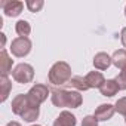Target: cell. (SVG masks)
<instances>
[{
    "label": "cell",
    "instance_id": "obj_15",
    "mask_svg": "<svg viewBox=\"0 0 126 126\" xmlns=\"http://www.w3.org/2000/svg\"><path fill=\"white\" fill-rule=\"evenodd\" d=\"M0 88H2V98H0V101L5 102L12 91V82L9 80L8 76H2L0 77Z\"/></svg>",
    "mask_w": 126,
    "mask_h": 126
},
{
    "label": "cell",
    "instance_id": "obj_28",
    "mask_svg": "<svg viewBox=\"0 0 126 126\" xmlns=\"http://www.w3.org/2000/svg\"><path fill=\"white\" fill-rule=\"evenodd\" d=\"M125 122H126V117H125Z\"/></svg>",
    "mask_w": 126,
    "mask_h": 126
},
{
    "label": "cell",
    "instance_id": "obj_11",
    "mask_svg": "<svg viewBox=\"0 0 126 126\" xmlns=\"http://www.w3.org/2000/svg\"><path fill=\"white\" fill-rule=\"evenodd\" d=\"M85 79H86V83H88L89 89H99L105 82L101 71H91L85 76Z\"/></svg>",
    "mask_w": 126,
    "mask_h": 126
},
{
    "label": "cell",
    "instance_id": "obj_10",
    "mask_svg": "<svg viewBox=\"0 0 126 126\" xmlns=\"http://www.w3.org/2000/svg\"><path fill=\"white\" fill-rule=\"evenodd\" d=\"M76 123H77L76 116L71 111L64 110V111H61L59 116L55 119L53 126H76Z\"/></svg>",
    "mask_w": 126,
    "mask_h": 126
},
{
    "label": "cell",
    "instance_id": "obj_9",
    "mask_svg": "<svg viewBox=\"0 0 126 126\" xmlns=\"http://www.w3.org/2000/svg\"><path fill=\"white\" fill-rule=\"evenodd\" d=\"M113 64L111 62V56L107 52H98L94 56V67L99 71H105L110 68V65Z\"/></svg>",
    "mask_w": 126,
    "mask_h": 126
},
{
    "label": "cell",
    "instance_id": "obj_8",
    "mask_svg": "<svg viewBox=\"0 0 126 126\" xmlns=\"http://www.w3.org/2000/svg\"><path fill=\"white\" fill-rule=\"evenodd\" d=\"M114 113H116L114 105H111V104H101L99 107H96L94 116H95V119L98 122H107V120H110L114 116Z\"/></svg>",
    "mask_w": 126,
    "mask_h": 126
},
{
    "label": "cell",
    "instance_id": "obj_27",
    "mask_svg": "<svg viewBox=\"0 0 126 126\" xmlns=\"http://www.w3.org/2000/svg\"><path fill=\"white\" fill-rule=\"evenodd\" d=\"M31 126H42V125H31Z\"/></svg>",
    "mask_w": 126,
    "mask_h": 126
},
{
    "label": "cell",
    "instance_id": "obj_25",
    "mask_svg": "<svg viewBox=\"0 0 126 126\" xmlns=\"http://www.w3.org/2000/svg\"><path fill=\"white\" fill-rule=\"evenodd\" d=\"M6 126H21V123H18V122H14V120H12V122H9Z\"/></svg>",
    "mask_w": 126,
    "mask_h": 126
},
{
    "label": "cell",
    "instance_id": "obj_1",
    "mask_svg": "<svg viewBox=\"0 0 126 126\" xmlns=\"http://www.w3.org/2000/svg\"><path fill=\"white\" fill-rule=\"evenodd\" d=\"M52 104L58 108H79L83 102V98L79 91H67V89H53L50 95Z\"/></svg>",
    "mask_w": 126,
    "mask_h": 126
},
{
    "label": "cell",
    "instance_id": "obj_21",
    "mask_svg": "<svg viewBox=\"0 0 126 126\" xmlns=\"http://www.w3.org/2000/svg\"><path fill=\"white\" fill-rule=\"evenodd\" d=\"M119 85V89L120 91H126V68L120 70V73L117 74V77L114 79Z\"/></svg>",
    "mask_w": 126,
    "mask_h": 126
},
{
    "label": "cell",
    "instance_id": "obj_20",
    "mask_svg": "<svg viewBox=\"0 0 126 126\" xmlns=\"http://www.w3.org/2000/svg\"><path fill=\"white\" fill-rule=\"evenodd\" d=\"M114 108H116V113H119V114L126 117V96L117 99L116 104H114Z\"/></svg>",
    "mask_w": 126,
    "mask_h": 126
},
{
    "label": "cell",
    "instance_id": "obj_17",
    "mask_svg": "<svg viewBox=\"0 0 126 126\" xmlns=\"http://www.w3.org/2000/svg\"><path fill=\"white\" fill-rule=\"evenodd\" d=\"M39 114H40V107L31 104V105L21 114V117H22L25 122H34V120L39 119Z\"/></svg>",
    "mask_w": 126,
    "mask_h": 126
},
{
    "label": "cell",
    "instance_id": "obj_6",
    "mask_svg": "<svg viewBox=\"0 0 126 126\" xmlns=\"http://www.w3.org/2000/svg\"><path fill=\"white\" fill-rule=\"evenodd\" d=\"M2 9H3L6 16L15 18L18 15H21V12L24 9V3L19 2V0H3L2 2Z\"/></svg>",
    "mask_w": 126,
    "mask_h": 126
},
{
    "label": "cell",
    "instance_id": "obj_22",
    "mask_svg": "<svg viewBox=\"0 0 126 126\" xmlns=\"http://www.w3.org/2000/svg\"><path fill=\"white\" fill-rule=\"evenodd\" d=\"M82 126H98V120L95 116H85L82 120Z\"/></svg>",
    "mask_w": 126,
    "mask_h": 126
},
{
    "label": "cell",
    "instance_id": "obj_19",
    "mask_svg": "<svg viewBox=\"0 0 126 126\" xmlns=\"http://www.w3.org/2000/svg\"><path fill=\"white\" fill-rule=\"evenodd\" d=\"M43 5H45L43 0H27V2H25V6H27V8H28V11H30V12H33V14L40 12V11H42V8H43Z\"/></svg>",
    "mask_w": 126,
    "mask_h": 126
},
{
    "label": "cell",
    "instance_id": "obj_13",
    "mask_svg": "<svg viewBox=\"0 0 126 126\" xmlns=\"http://www.w3.org/2000/svg\"><path fill=\"white\" fill-rule=\"evenodd\" d=\"M119 91H120V89H119V85H117V82H116L114 79H108V80H105L104 85L99 88L101 95H102V96H108V98L114 96Z\"/></svg>",
    "mask_w": 126,
    "mask_h": 126
},
{
    "label": "cell",
    "instance_id": "obj_24",
    "mask_svg": "<svg viewBox=\"0 0 126 126\" xmlns=\"http://www.w3.org/2000/svg\"><path fill=\"white\" fill-rule=\"evenodd\" d=\"M0 39H2V47H5V43H6V34H5V33H0Z\"/></svg>",
    "mask_w": 126,
    "mask_h": 126
},
{
    "label": "cell",
    "instance_id": "obj_12",
    "mask_svg": "<svg viewBox=\"0 0 126 126\" xmlns=\"http://www.w3.org/2000/svg\"><path fill=\"white\" fill-rule=\"evenodd\" d=\"M12 65H14V59L8 55L6 49H2L0 52V71H2V76H8L12 70Z\"/></svg>",
    "mask_w": 126,
    "mask_h": 126
},
{
    "label": "cell",
    "instance_id": "obj_16",
    "mask_svg": "<svg viewBox=\"0 0 126 126\" xmlns=\"http://www.w3.org/2000/svg\"><path fill=\"white\" fill-rule=\"evenodd\" d=\"M68 85H70L73 89L79 91V92H85V91L89 89V86H88V83H86V79L82 77V76H74V77H71V80L68 82Z\"/></svg>",
    "mask_w": 126,
    "mask_h": 126
},
{
    "label": "cell",
    "instance_id": "obj_4",
    "mask_svg": "<svg viewBox=\"0 0 126 126\" xmlns=\"http://www.w3.org/2000/svg\"><path fill=\"white\" fill-rule=\"evenodd\" d=\"M33 43L28 37H16L11 43V52L16 58H24L31 52Z\"/></svg>",
    "mask_w": 126,
    "mask_h": 126
},
{
    "label": "cell",
    "instance_id": "obj_18",
    "mask_svg": "<svg viewBox=\"0 0 126 126\" xmlns=\"http://www.w3.org/2000/svg\"><path fill=\"white\" fill-rule=\"evenodd\" d=\"M15 31H16V34L19 37H28L30 33H31V25H30L28 21L21 19V21H18L15 24Z\"/></svg>",
    "mask_w": 126,
    "mask_h": 126
},
{
    "label": "cell",
    "instance_id": "obj_7",
    "mask_svg": "<svg viewBox=\"0 0 126 126\" xmlns=\"http://www.w3.org/2000/svg\"><path fill=\"white\" fill-rule=\"evenodd\" d=\"M30 105H31V102H30L27 94H19V95H16V96L12 99V105H11V107H12V113H14V114L21 116Z\"/></svg>",
    "mask_w": 126,
    "mask_h": 126
},
{
    "label": "cell",
    "instance_id": "obj_2",
    "mask_svg": "<svg viewBox=\"0 0 126 126\" xmlns=\"http://www.w3.org/2000/svg\"><path fill=\"white\" fill-rule=\"evenodd\" d=\"M49 83L55 86H62V85H68L71 80V67L68 62L65 61H58L50 67L49 74H47Z\"/></svg>",
    "mask_w": 126,
    "mask_h": 126
},
{
    "label": "cell",
    "instance_id": "obj_14",
    "mask_svg": "<svg viewBox=\"0 0 126 126\" xmlns=\"http://www.w3.org/2000/svg\"><path fill=\"white\" fill-rule=\"evenodd\" d=\"M111 62L113 65L123 70L126 68V49H117L114 50V53L111 55Z\"/></svg>",
    "mask_w": 126,
    "mask_h": 126
},
{
    "label": "cell",
    "instance_id": "obj_3",
    "mask_svg": "<svg viewBox=\"0 0 126 126\" xmlns=\"http://www.w3.org/2000/svg\"><path fill=\"white\" fill-rule=\"evenodd\" d=\"M12 77H14L15 82L22 83V85L30 83V82L34 79V68H33V65L27 64V62H21V64H18V65L14 68Z\"/></svg>",
    "mask_w": 126,
    "mask_h": 126
},
{
    "label": "cell",
    "instance_id": "obj_26",
    "mask_svg": "<svg viewBox=\"0 0 126 126\" xmlns=\"http://www.w3.org/2000/svg\"><path fill=\"white\" fill-rule=\"evenodd\" d=\"M125 16H126V6H125Z\"/></svg>",
    "mask_w": 126,
    "mask_h": 126
},
{
    "label": "cell",
    "instance_id": "obj_5",
    "mask_svg": "<svg viewBox=\"0 0 126 126\" xmlns=\"http://www.w3.org/2000/svg\"><path fill=\"white\" fill-rule=\"evenodd\" d=\"M50 94L49 88L46 85H42V83H37L34 85L28 92H27V96L30 99V102L33 105H40L42 102H45L47 99V95Z\"/></svg>",
    "mask_w": 126,
    "mask_h": 126
},
{
    "label": "cell",
    "instance_id": "obj_23",
    "mask_svg": "<svg viewBox=\"0 0 126 126\" xmlns=\"http://www.w3.org/2000/svg\"><path fill=\"white\" fill-rule=\"evenodd\" d=\"M120 40H122L123 47H126V27H123L122 31H120Z\"/></svg>",
    "mask_w": 126,
    "mask_h": 126
}]
</instances>
